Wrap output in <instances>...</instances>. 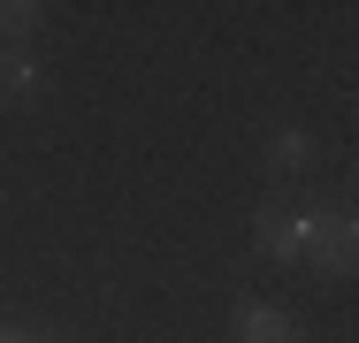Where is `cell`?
<instances>
[{
  "label": "cell",
  "instance_id": "cell-6",
  "mask_svg": "<svg viewBox=\"0 0 359 343\" xmlns=\"http://www.w3.org/2000/svg\"><path fill=\"white\" fill-rule=\"evenodd\" d=\"M298 160H306V137L283 130V137H276V168H298Z\"/></svg>",
  "mask_w": 359,
  "mask_h": 343
},
{
  "label": "cell",
  "instance_id": "cell-5",
  "mask_svg": "<svg viewBox=\"0 0 359 343\" xmlns=\"http://www.w3.org/2000/svg\"><path fill=\"white\" fill-rule=\"evenodd\" d=\"M0 84L8 92H39V62H0Z\"/></svg>",
  "mask_w": 359,
  "mask_h": 343
},
{
  "label": "cell",
  "instance_id": "cell-2",
  "mask_svg": "<svg viewBox=\"0 0 359 343\" xmlns=\"http://www.w3.org/2000/svg\"><path fill=\"white\" fill-rule=\"evenodd\" d=\"M252 237H260V252H268V260H290V267H298V214L268 206V214L252 221Z\"/></svg>",
  "mask_w": 359,
  "mask_h": 343
},
{
  "label": "cell",
  "instance_id": "cell-4",
  "mask_svg": "<svg viewBox=\"0 0 359 343\" xmlns=\"http://www.w3.org/2000/svg\"><path fill=\"white\" fill-rule=\"evenodd\" d=\"M39 15H46L39 0H0V46H8V38H31V31H39Z\"/></svg>",
  "mask_w": 359,
  "mask_h": 343
},
{
  "label": "cell",
  "instance_id": "cell-7",
  "mask_svg": "<svg viewBox=\"0 0 359 343\" xmlns=\"http://www.w3.org/2000/svg\"><path fill=\"white\" fill-rule=\"evenodd\" d=\"M0 343H23V336H0Z\"/></svg>",
  "mask_w": 359,
  "mask_h": 343
},
{
  "label": "cell",
  "instance_id": "cell-1",
  "mask_svg": "<svg viewBox=\"0 0 359 343\" xmlns=\"http://www.w3.org/2000/svg\"><path fill=\"white\" fill-rule=\"evenodd\" d=\"M352 252H359V229L352 214L337 206V214H298V260L321 274H352Z\"/></svg>",
  "mask_w": 359,
  "mask_h": 343
},
{
  "label": "cell",
  "instance_id": "cell-8",
  "mask_svg": "<svg viewBox=\"0 0 359 343\" xmlns=\"http://www.w3.org/2000/svg\"><path fill=\"white\" fill-rule=\"evenodd\" d=\"M0 62H8V46H0Z\"/></svg>",
  "mask_w": 359,
  "mask_h": 343
},
{
  "label": "cell",
  "instance_id": "cell-3",
  "mask_svg": "<svg viewBox=\"0 0 359 343\" xmlns=\"http://www.w3.org/2000/svg\"><path fill=\"white\" fill-rule=\"evenodd\" d=\"M237 343H298V328L276 305H237Z\"/></svg>",
  "mask_w": 359,
  "mask_h": 343
}]
</instances>
